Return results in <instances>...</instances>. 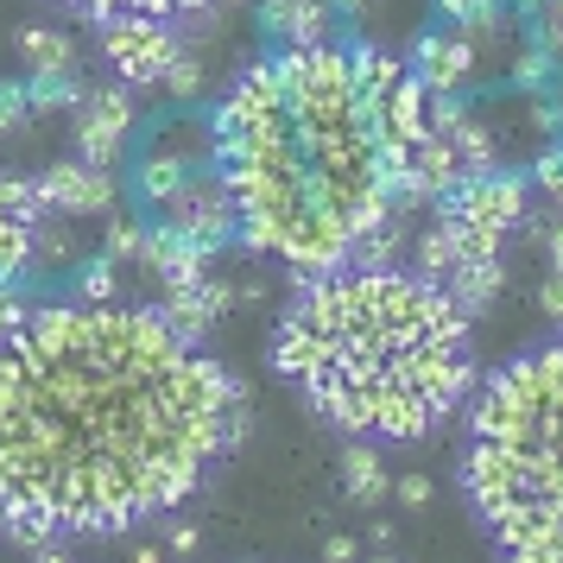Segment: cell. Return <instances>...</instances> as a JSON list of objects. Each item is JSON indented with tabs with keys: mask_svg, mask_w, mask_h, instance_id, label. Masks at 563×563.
I'll use <instances>...</instances> for the list:
<instances>
[{
	"mask_svg": "<svg viewBox=\"0 0 563 563\" xmlns=\"http://www.w3.org/2000/svg\"><path fill=\"white\" fill-rule=\"evenodd\" d=\"M241 437V380L153 305L52 298L0 342V526L121 538L203 494Z\"/></svg>",
	"mask_w": 563,
	"mask_h": 563,
	"instance_id": "cell-1",
	"label": "cell"
},
{
	"mask_svg": "<svg viewBox=\"0 0 563 563\" xmlns=\"http://www.w3.org/2000/svg\"><path fill=\"white\" fill-rule=\"evenodd\" d=\"M216 172L234 197L241 247L291 273H335L399 209L431 96L374 38L273 45L209 114Z\"/></svg>",
	"mask_w": 563,
	"mask_h": 563,
	"instance_id": "cell-2",
	"label": "cell"
},
{
	"mask_svg": "<svg viewBox=\"0 0 563 563\" xmlns=\"http://www.w3.org/2000/svg\"><path fill=\"white\" fill-rule=\"evenodd\" d=\"M475 317L411 266L310 273L273 323V374L342 437L431 443L475 399Z\"/></svg>",
	"mask_w": 563,
	"mask_h": 563,
	"instance_id": "cell-3",
	"label": "cell"
},
{
	"mask_svg": "<svg viewBox=\"0 0 563 563\" xmlns=\"http://www.w3.org/2000/svg\"><path fill=\"white\" fill-rule=\"evenodd\" d=\"M462 494L494 563H563V323L475 386Z\"/></svg>",
	"mask_w": 563,
	"mask_h": 563,
	"instance_id": "cell-4",
	"label": "cell"
},
{
	"mask_svg": "<svg viewBox=\"0 0 563 563\" xmlns=\"http://www.w3.org/2000/svg\"><path fill=\"white\" fill-rule=\"evenodd\" d=\"M526 197H532L526 172H475L437 197V222L456 234L462 260H500L507 234H519L526 222Z\"/></svg>",
	"mask_w": 563,
	"mask_h": 563,
	"instance_id": "cell-5",
	"label": "cell"
},
{
	"mask_svg": "<svg viewBox=\"0 0 563 563\" xmlns=\"http://www.w3.org/2000/svg\"><path fill=\"white\" fill-rule=\"evenodd\" d=\"M153 222L184 234V241H197V247H209V254H222L229 241H241V229H234V197H229V184H222L216 165H203L184 190H172L153 209Z\"/></svg>",
	"mask_w": 563,
	"mask_h": 563,
	"instance_id": "cell-6",
	"label": "cell"
},
{
	"mask_svg": "<svg viewBox=\"0 0 563 563\" xmlns=\"http://www.w3.org/2000/svg\"><path fill=\"white\" fill-rule=\"evenodd\" d=\"M178 52H184V38L165 20H114V26H102V57L114 64L121 82H133V96L165 89Z\"/></svg>",
	"mask_w": 563,
	"mask_h": 563,
	"instance_id": "cell-7",
	"label": "cell"
},
{
	"mask_svg": "<svg viewBox=\"0 0 563 563\" xmlns=\"http://www.w3.org/2000/svg\"><path fill=\"white\" fill-rule=\"evenodd\" d=\"M45 197H38V178H20V172H0V279H26L38 273V234H45Z\"/></svg>",
	"mask_w": 563,
	"mask_h": 563,
	"instance_id": "cell-8",
	"label": "cell"
},
{
	"mask_svg": "<svg viewBox=\"0 0 563 563\" xmlns=\"http://www.w3.org/2000/svg\"><path fill=\"white\" fill-rule=\"evenodd\" d=\"M133 114H140L133 108V89L96 82L77 102V114H70V140H77L82 165H108L114 172V158H121V146H128V133H133Z\"/></svg>",
	"mask_w": 563,
	"mask_h": 563,
	"instance_id": "cell-9",
	"label": "cell"
},
{
	"mask_svg": "<svg viewBox=\"0 0 563 563\" xmlns=\"http://www.w3.org/2000/svg\"><path fill=\"white\" fill-rule=\"evenodd\" d=\"M475 64H482V38L456 26H431L411 45V77L424 82V96H462L475 82Z\"/></svg>",
	"mask_w": 563,
	"mask_h": 563,
	"instance_id": "cell-10",
	"label": "cell"
},
{
	"mask_svg": "<svg viewBox=\"0 0 563 563\" xmlns=\"http://www.w3.org/2000/svg\"><path fill=\"white\" fill-rule=\"evenodd\" d=\"M38 197H45V209H57V216H114L121 178H114L108 165H82V158L70 153V158H57V165L38 172Z\"/></svg>",
	"mask_w": 563,
	"mask_h": 563,
	"instance_id": "cell-11",
	"label": "cell"
},
{
	"mask_svg": "<svg viewBox=\"0 0 563 563\" xmlns=\"http://www.w3.org/2000/svg\"><path fill=\"white\" fill-rule=\"evenodd\" d=\"M260 32L273 45H330L335 13L330 0H260Z\"/></svg>",
	"mask_w": 563,
	"mask_h": 563,
	"instance_id": "cell-12",
	"label": "cell"
},
{
	"mask_svg": "<svg viewBox=\"0 0 563 563\" xmlns=\"http://www.w3.org/2000/svg\"><path fill=\"white\" fill-rule=\"evenodd\" d=\"M229 305H234V285L209 273V279H197V285L165 291V305H158V310H165V317H172L184 335H197V342H203V335L222 323V310H229Z\"/></svg>",
	"mask_w": 563,
	"mask_h": 563,
	"instance_id": "cell-13",
	"label": "cell"
},
{
	"mask_svg": "<svg viewBox=\"0 0 563 563\" xmlns=\"http://www.w3.org/2000/svg\"><path fill=\"white\" fill-rule=\"evenodd\" d=\"M146 266L158 273L165 291H178V285L209 279V247H197V241H184V234H172V229L153 222V234H146Z\"/></svg>",
	"mask_w": 563,
	"mask_h": 563,
	"instance_id": "cell-14",
	"label": "cell"
},
{
	"mask_svg": "<svg viewBox=\"0 0 563 563\" xmlns=\"http://www.w3.org/2000/svg\"><path fill=\"white\" fill-rule=\"evenodd\" d=\"M57 7H70V13L96 20V26H114V20H165V26H178V20L203 13L216 0H57Z\"/></svg>",
	"mask_w": 563,
	"mask_h": 563,
	"instance_id": "cell-15",
	"label": "cell"
},
{
	"mask_svg": "<svg viewBox=\"0 0 563 563\" xmlns=\"http://www.w3.org/2000/svg\"><path fill=\"white\" fill-rule=\"evenodd\" d=\"M342 494L355 500V507H380L386 494H393V468H386V450L380 443H349L342 450Z\"/></svg>",
	"mask_w": 563,
	"mask_h": 563,
	"instance_id": "cell-16",
	"label": "cell"
},
{
	"mask_svg": "<svg viewBox=\"0 0 563 563\" xmlns=\"http://www.w3.org/2000/svg\"><path fill=\"white\" fill-rule=\"evenodd\" d=\"M20 57H26L32 77H45V82L77 77V38L57 26H20Z\"/></svg>",
	"mask_w": 563,
	"mask_h": 563,
	"instance_id": "cell-17",
	"label": "cell"
},
{
	"mask_svg": "<svg viewBox=\"0 0 563 563\" xmlns=\"http://www.w3.org/2000/svg\"><path fill=\"white\" fill-rule=\"evenodd\" d=\"M500 285H507V260H462L456 273L443 279V291L475 317V310H487L494 298H500Z\"/></svg>",
	"mask_w": 563,
	"mask_h": 563,
	"instance_id": "cell-18",
	"label": "cell"
},
{
	"mask_svg": "<svg viewBox=\"0 0 563 563\" xmlns=\"http://www.w3.org/2000/svg\"><path fill=\"white\" fill-rule=\"evenodd\" d=\"M197 172H203V165H190V158H178V153H146L140 158V165H133V190H140V203H165V197H172V190H184V184L197 178Z\"/></svg>",
	"mask_w": 563,
	"mask_h": 563,
	"instance_id": "cell-19",
	"label": "cell"
},
{
	"mask_svg": "<svg viewBox=\"0 0 563 563\" xmlns=\"http://www.w3.org/2000/svg\"><path fill=\"white\" fill-rule=\"evenodd\" d=\"M70 298H82V305H121V260H82L77 279H70Z\"/></svg>",
	"mask_w": 563,
	"mask_h": 563,
	"instance_id": "cell-20",
	"label": "cell"
},
{
	"mask_svg": "<svg viewBox=\"0 0 563 563\" xmlns=\"http://www.w3.org/2000/svg\"><path fill=\"white\" fill-rule=\"evenodd\" d=\"M551 70H558V57L544 52L538 38H526V52L507 64V82L519 89V96H544V82H551Z\"/></svg>",
	"mask_w": 563,
	"mask_h": 563,
	"instance_id": "cell-21",
	"label": "cell"
},
{
	"mask_svg": "<svg viewBox=\"0 0 563 563\" xmlns=\"http://www.w3.org/2000/svg\"><path fill=\"white\" fill-rule=\"evenodd\" d=\"M146 234H153V222H140V216H108L102 254L108 260H146Z\"/></svg>",
	"mask_w": 563,
	"mask_h": 563,
	"instance_id": "cell-22",
	"label": "cell"
},
{
	"mask_svg": "<svg viewBox=\"0 0 563 563\" xmlns=\"http://www.w3.org/2000/svg\"><path fill=\"white\" fill-rule=\"evenodd\" d=\"M437 13H443L456 32H494V20H500V0H437Z\"/></svg>",
	"mask_w": 563,
	"mask_h": 563,
	"instance_id": "cell-23",
	"label": "cell"
},
{
	"mask_svg": "<svg viewBox=\"0 0 563 563\" xmlns=\"http://www.w3.org/2000/svg\"><path fill=\"white\" fill-rule=\"evenodd\" d=\"M32 298H26V285H13V279H0V342H7V335L13 330H26L32 323Z\"/></svg>",
	"mask_w": 563,
	"mask_h": 563,
	"instance_id": "cell-24",
	"label": "cell"
},
{
	"mask_svg": "<svg viewBox=\"0 0 563 563\" xmlns=\"http://www.w3.org/2000/svg\"><path fill=\"white\" fill-rule=\"evenodd\" d=\"M165 96H178V102H190V96H203V57H197V52H178V64H172V77H165Z\"/></svg>",
	"mask_w": 563,
	"mask_h": 563,
	"instance_id": "cell-25",
	"label": "cell"
},
{
	"mask_svg": "<svg viewBox=\"0 0 563 563\" xmlns=\"http://www.w3.org/2000/svg\"><path fill=\"white\" fill-rule=\"evenodd\" d=\"M532 184H538V197H551L563 209V146H544L532 158Z\"/></svg>",
	"mask_w": 563,
	"mask_h": 563,
	"instance_id": "cell-26",
	"label": "cell"
},
{
	"mask_svg": "<svg viewBox=\"0 0 563 563\" xmlns=\"http://www.w3.org/2000/svg\"><path fill=\"white\" fill-rule=\"evenodd\" d=\"M20 121H32V89L26 82H0V140L20 128Z\"/></svg>",
	"mask_w": 563,
	"mask_h": 563,
	"instance_id": "cell-27",
	"label": "cell"
},
{
	"mask_svg": "<svg viewBox=\"0 0 563 563\" xmlns=\"http://www.w3.org/2000/svg\"><path fill=\"white\" fill-rule=\"evenodd\" d=\"M393 494H399V507H431V475H399V482H393Z\"/></svg>",
	"mask_w": 563,
	"mask_h": 563,
	"instance_id": "cell-28",
	"label": "cell"
},
{
	"mask_svg": "<svg viewBox=\"0 0 563 563\" xmlns=\"http://www.w3.org/2000/svg\"><path fill=\"white\" fill-rule=\"evenodd\" d=\"M323 563H361V538H349V532L323 538Z\"/></svg>",
	"mask_w": 563,
	"mask_h": 563,
	"instance_id": "cell-29",
	"label": "cell"
},
{
	"mask_svg": "<svg viewBox=\"0 0 563 563\" xmlns=\"http://www.w3.org/2000/svg\"><path fill=\"white\" fill-rule=\"evenodd\" d=\"M538 310H544L551 323H563V279H558V273H551L544 285H538Z\"/></svg>",
	"mask_w": 563,
	"mask_h": 563,
	"instance_id": "cell-30",
	"label": "cell"
},
{
	"mask_svg": "<svg viewBox=\"0 0 563 563\" xmlns=\"http://www.w3.org/2000/svg\"><path fill=\"white\" fill-rule=\"evenodd\" d=\"M165 544H172V551H178V558H190V551H197V544H203V532H197V526H190V519H178V526H172V532H165Z\"/></svg>",
	"mask_w": 563,
	"mask_h": 563,
	"instance_id": "cell-31",
	"label": "cell"
},
{
	"mask_svg": "<svg viewBox=\"0 0 563 563\" xmlns=\"http://www.w3.org/2000/svg\"><path fill=\"white\" fill-rule=\"evenodd\" d=\"M544 254H551V273L563 279V222H551V234H544Z\"/></svg>",
	"mask_w": 563,
	"mask_h": 563,
	"instance_id": "cell-32",
	"label": "cell"
},
{
	"mask_svg": "<svg viewBox=\"0 0 563 563\" xmlns=\"http://www.w3.org/2000/svg\"><path fill=\"white\" fill-rule=\"evenodd\" d=\"M26 563H70V558H64V544H32Z\"/></svg>",
	"mask_w": 563,
	"mask_h": 563,
	"instance_id": "cell-33",
	"label": "cell"
},
{
	"mask_svg": "<svg viewBox=\"0 0 563 563\" xmlns=\"http://www.w3.org/2000/svg\"><path fill=\"white\" fill-rule=\"evenodd\" d=\"M361 7H367V0H330V13H349V20H355Z\"/></svg>",
	"mask_w": 563,
	"mask_h": 563,
	"instance_id": "cell-34",
	"label": "cell"
},
{
	"mask_svg": "<svg viewBox=\"0 0 563 563\" xmlns=\"http://www.w3.org/2000/svg\"><path fill=\"white\" fill-rule=\"evenodd\" d=\"M361 563H399V558H393V551H374V558H361Z\"/></svg>",
	"mask_w": 563,
	"mask_h": 563,
	"instance_id": "cell-35",
	"label": "cell"
},
{
	"mask_svg": "<svg viewBox=\"0 0 563 563\" xmlns=\"http://www.w3.org/2000/svg\"><path fill=\"white\" fill-rule=\"evenodd\" d=\"M519 7H526V13H538V7H544V0H519Z\"/></svg>",
	"mask_w": 563,
	"mask_h": 563,
	"instance_id": "cell-36",
	"label": "cell"
},
{
	"mask_svg": "<svg viewBox=\"0 0 563 563\" xmlns=\"http://www.w3.org/2000/svg\"><path fill=\"white\" fill-rule=\"evenodd\" d=\"M216 7H234V0H216Z\"/></svg>",
	"mask_w": 563,
	"mask_h": 563,
	"instance_id": "cell-37",
	"label": "cell"
}]
</instances>
